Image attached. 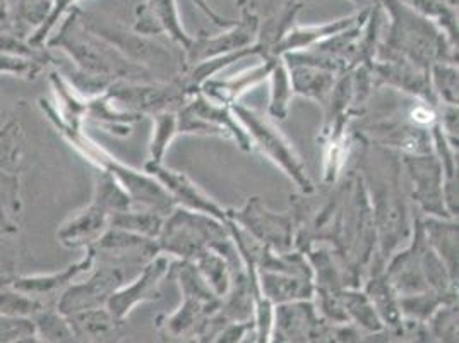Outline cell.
<instances>
[{"instance_id": "1", "label": "cell", "mask_w": 459, "mask_h": 343, "mask_svg": "<svg viewBox=\"0 0 459 343\" xmlns=\"http://www.w3.org/2000/svg\"><path fill=\"white\" fill-rule=\"evenodd\" d=\"M360 169L376 227V254L372 259L385 267L402 242H410L413 233L402 188V158L387 148L374 146V150L362 154Z\"/></svg>"}, {"instance_id": "2", "label": "cell", "mask_w": 459, "mask_h": 343, "mask_svg": "<svg viewBox=\"0 0 459 343\" xmlns=\"http://www.w3.org/2000/svg\"><path fill=\"white\" fill-rule=\"evenodd\" d=\"M81 9L71 11L62 21L57 35L47 41L48 47L62 48L86 76L105 81L153 83V73L133 60L124 57L112 43L91 33L81 21Z\"/></svg>"}, {"instance_id": "3", "label": "cell", "mask_w": 459, "mask_h": 343, "mask_svg": "<svg viewBox=\"0 0 459 343\" xmlns=\"http://www.w3.org/2000/svg\"><path fill=\"white\" fill-rule=\"evenodd\" d=\"M389 20L385 39L381 40L377 56H398L430 69L437 62L458 64V48L449 43L439 28L404 5L402 0H379Z\"/></svg>"}, {"instance_id": "4", "label": "cell", "mask_w": 459, "mask_h": 343, "mask_svg": "<svg viewBox=\"0 0 459 343\" xmlns=\"http://www.w3.org/2000/svg\"><path fill=\"white\" fill-rule=\"evenodd\" d=\"M230 239L229 225L194 211L177 207L165 216L156 239L161 254L178 261H194L216 242Z\"/></svg>"}, {"instance_id": "5", "label": "cell", "mask_w": 459, "mask_h": 343, "mask_svg": "<svg viewBox=\"0 0 459 343\" xmlns=\"http://www.w3.org/2000/svg\"><path fill=\"white\" fill-rule=\"evenodd\" d=\"M238 122L244 126L246 133L249 134L252 146L259 148L269 162H273L280 171L287 175L290 180L300 189L304 196H310L316 192V186L312 184L306 165L295 146L290 143L281 129H278L268 119L242 103H235L230 107Z\"/></svg>"}, {"instance_id": "6", "label": "cell", "mask_w": 459, "mask_h": 343, "mask_svg": "<svg viewBox=\"0 0 459 343\" xmlns=\"http://www.w3.org/2000/svg\"><path fill=\"white\" fill-rule=\"evenodd\" d=\"M178 134H203L233 139L240 150L250 152L254 146L249 134L233 115L230 107L211 101L203 93H194L177 112Z\"/></svg>"}, {"instance_id": "7", "label": "cell", "mask_w": 459, "mask_h": 343, "mask_svg": "<svg viewBox=\"0 0 459 343\" xmlns=\"http://www.w3.org/2000/svg\"><path fill=\"white\" fill-rule=\"evenodd\" d=\"M105 93L118 110L139 117L177 112L189 98L180 83V77L170 83L115 81Z\"/></svg>"}, {"instance_id": "8", "label": "cell", "mask_w": 459, "mask_h": 343, "mask_svg": "<svg viewBox=\"0 0 459 343\" xmlns=\"http://www.w3.org/2000/svg\"><path fill=\"white\" fill-rule=\"evenodd\" d=\"M229 220L263 248L274 252H290L295 248L293 215L268 210L259 198H249L240 210H229Z\"/></svg>"}, {"instance_id": "9", "label": "cell", "mask_w": 459, "mask_h": 343, "mask_svg": "<svg viewBox=\"0 0 459 343\" xmlns=\"http://www.w3.org/2000/svg\"><path fill=\"white\" fill-rule=\"evenodd\" d=\"M402 165L406 167L410 177L411 199L420 207L421 213L427 216L455 220L444 203V177L436 153L402 154Z\"/></svg>"}, {"instance_id": "10", "label": "cell", "mask_w": 459, "mask_h": 343, "mask_svg": "<svg viewBox=\"0 0 459 343\" xmlns=\"http://www.w3.org/2000/svg\"><path fill=\"white\" fill-rule=\"evenodd\" d=\"M259 22L255 13L242 11V20L233 22L223 33L218 35H206L199 33L192 37L191 47L184 52V67L182 71L189 69L192 66L210 60V58L227 56L237 50H244L255 43Z\"/></svg>"}, {"instance_id": "11", "label": "cell", "mask_w": 459, "mask_h": 343, "mask_svg": "<svg viewBox=\"0 0 459 343\" xmlns=\"http://www.w3.org/2000/svg\"><path fill=\"white\" fill-rule=\"evenodd\" d=\"M173 261V258L160 252L143 268L134 282L129 286L124 284L115 290L107 303V309L118 323H122L133 312L135 305L160 297V286L167 277H170Z\"/></svg>"}, {"instance_id": "12", "label": "cell", "mask_w": 459, "mask_h": 343, "mask_svg": "<svg viewBox=\"0 0 459 343\" xmlns=\"http://www.w3.org/2000/svg\"><path fill=\"white\" fill-rule=\"evenodd\" d=\"M124 284V273L118 268H100L86 282H73L67 288H64L56 307L64 316H73L82 311L107 307L112 294Z\"/></svg>"}, {"instance_id": "13", "label": "cell", "mask_w": 459, "mask_h": 343, "mask_svg": "<svg viewBox=\"0 0 459 343\" xmlns=\"http://www.w3.org/2000/svg\"><path fill=\"white\" fill-rule=\"evenodd\" d=\"M144 172L153 175L154 179L161 184V188L172 196L177 207L194 211V213L206 215V216H211V218L229 225V210L220 207L214 199H211L210 196L203 191L195 182H192L186 173L167 169V167H163V163L161 165L146 163Z\"/></svg>"}, {"instance_id": "14", "label": "cell", "mask_w": 459, "mask_h": 343, "mask_svg": "<svg viewBox=\"0 0 459 343\" xmlns=\"http://www.w3.org/2000/svg\"><path fill=\"white\" fill-rule=\"evenodd\" d=\"M133 31L141 37L165 35L177 43L184 52L191 47L189 35L180 20L177 0H144L135 9Z\"/></svg>"}, {"instance_id": "15", "label": "cell", "mask_w": 459, "mask_h": 343, "mask_svg": "<svg viewBox=\"0 0 459 343\" xmlns=\"http://www.w3.org/2000/svg\"><path fill=\"white\" fill-rule=\"evenodd\" d=\"M273 323L274 331L269 343H310L321 335V321L310 301L278 304Z\"/></svg>"}, {"instance_id": "16", "label": "cell", "mask_w": 459, "mask_h": 343, "mask_svg": "<svg viewBox=\"0 0 459 343\" xmlns=\"http://www.w3.org/2000/svg\"><path fill=\"white\" fill-rule=\"evenodd\" d=\"M370 7L360 9L350 16L340 18V20L329 21L325 24H314V26H297L295 24L274 48V57H283L287 54H295V52H306L312 47L323 43L325 40L333 39V37L343 33L351 26L362 22L367 18Z\"/></svg>"}, {"instance_id": "17", "label": "cell", "mask_w": 459, "mask_h": 343, "mask_svg": "<svg viewBox=\"0 0 459 343\" xmlns=\"http://www.w3.org/2000/svg\"><path fill=\"white\" fill-rule=\"evenodd\" d=\"M96 252L91 248H86V254L76 261L74 265H69L56 273H47V275H28V277H18L7 282L9 286L16 290H20L26 295H31L35 299H45L56 294H62L64 288L71 286L77 277L88 269L93 268L95 263Z\"/></svg>"}, {"instance_id": "18", "label": "cell", "mask_w": 459, "mask_h": 343, "mask_svg": "<svg viewBox=\"0 0 459 343\" xmlns=\"http://www.w3.org/2000/svg\"><path fill=\"white\" fill-rule=\"evenodd\" d=\"M274 60L276 57L264 58L255 67L242 71L235 76L225 77V79L212 77L201 86L199 93L210 98L211 101H214V103H220L223 107H231V105L238 103L240 96L246 95L249 90L268 79Z\"/></svg>"}, {"instance_id": "19", "label": "cell", "mask_w": 459, "mask_h": 343, "mask_svg": "<svg viewBox=\"0 0 459 343\" xmlns=\"http://www.w3.org/2000/svg\"><path fill=\"white\" fill-rule=\"evenodd\" d=\"M108 224L110 215L95 203H90L58 229L57 239L67 248H91L108 229Z\"/></svg>"}, {"instance_id": "20", "label": "cell", "mask_w": 459, "mask_h": 343, "mask_svg": "<svg viewBox=\"0 0 459 343\" xmlns=\"http://www.w3.org/2000/svg\"><path fill=\"white\" fill-rule=\"evenodd\" d=\"M421 227L429 246L434 249L451 280L458 286V222L427 216L421 218Z\"/></svg>"}, {"instance_id": "21", "label": "cell", "mask_w": 459, "mask_h": 343, "mask_svg": "<svg viewBox=\"0 0 459 343\" xmlns=\"http://www.w3.org/2000/svg\"><path fill=\"white\" fill-rule=\"evenodd\" d=\"M257 282L261 295L271 304L310 301L314 297V284L310 278L304 277L276 271H257Z\"/></svg>"}, {"instance_id": "22", "label": "cell", "mask_w": 459, "mask_h": 343, "mask_svg": "<svg viewBox=\"0 0 459 343\" xmlns=\"http://www.w3.org/2000/svg\"><path fill=\"white\" fill-rule=\"evenodd\" d=\"M365 295L368 297L370 304L374 305L383 324H389L391 328L402 326L403 316L398 304V294L385 275V267L377 261H372L368 267Z\"/></svg>"}, {"instance_id": "23", "label": "cell", "mask_w": 459, "mask_h": 343, "mask_svg": "<svg viewBox=\"0 0 459 343\" xmlns=\"http://www.w3.org/2000/svg\"><path fill=\"white\" fill-rule=\"evenodd\" d=\"M52 0H9L5 30L20 39H31L52 11Z\"/></svg>"}, {"instance_id": "24", "label": "cell", "mask_w": 459, "mask_h": 343, "mask_svg": "<svg viewBox=\"0 0 459 343\" xmlns=\"http://www.w3.org/2000/svg\"><path fill=\"white\" fill-rule=\"evenodd\" d=\"M287 66L293 95L306 96V98L319 101L323 107H325L338 76L329 71H325V69L312 67L306 64L287 62Z\"/></svg>"}, {"instance_id": "25", "label": "cell", "mask_w": 459, "mask_h": 343, "mask_svg": "<svg viewBox=\"0 0 459 343\" xmlns=\"http://www.w3.org/2000/svg\"><path fill=\"white\" fill-rule=\"evenodd\" d=\"M91 249L98 252H108L115 256H124V254H141L144 258L153 259L156 254H160L158 242L156 239L143 237L127 230L114 229L108 227L105 233L96 241Z\"/></svg>"}, {"instance_id": "26", "label": "cell", "mask_w": 459, "mask_h": 343, "mask_svg": "<svg viewBox=\"0 0 459 343\" xmlns=\"http://www.w3.org/2000/svg\"><path fill=\"white\" fill-rule=\"evenodd\" d=\"M65 318L69 320L77 339L82 343H88L90 340H95V339L112 333L115 326L118 324L107 307L82 311V312L65 316Z\"/></svg>"}, {"instance_id": "27", "label": "cell", "mask_w": 459, "mask_h": 343, "mask_svg": "<svg viewBox=\"0 0 459 343\" xmlns=\"http://www.w3.org/2000/svg\"><path fill=\"white\" fill-rule=\"evenodd\" d=\"M91 203H95L96 207H100L101 210L107 211L110 216L115 213H122V211L134 208L133 199L117 182L114 175L103 171L98 172V175H96L95 191H93Z\"/></svg>"}, {"instance_id": "28", "label": "cell", "mask_w": 459, "mask_h": 343, "mask_svg": "<svg viewBox=\"0 0 459 343\" xmlns=\"http://www.w3.org/2000/svg\"><path fill=\"white\" fill-rule=\"evenodd\" d=\"M24 154V133L18 120H9L0 128V171L18 177Z\"/></svg>"}, {"instance_id": "29", "label": "cell", "mask_w": 459, "mask_h": 343, "mask_svg": "<svg viewBox=\"0 0 459 343\" xmlns=\"http://www.w3.org/2000/svg\"><path fill=\"white\" fill-rule=\"evenodd\" d=\"M340 299L348 321H355L372 333L383 331V321L377 316L374 305L370 304L365 292H360L359 288H344Z\"/></svg>"}, {"instance_id": "30", "label": "cell", "mask_w": 459, "mask_h": 343, "mask_svg": "<svg viewBox=\"0 0 459 343\" xmlns=\"http://www.w3.org/2000/svg\"><path fill=\"white\" fill-rule=\"evenodd\" d=\"M163 222H165V216H161L160 213L144 210V208L135 210L134 207L129 211L112 215L108 227L127 230V232H133V233L143 235V237H150V239H158L161 227H163Z\"/></svg>"}, {"instance_id": "31", "label": "cell", "mask_w": 459, "mask_h": 343, "mask_svg": "<svg viewBox=\"0 0 459 343\" xmlns=\"http://www.w3.org/2000/svg\"><path fill=\"white\" fill-rule=\"evenodd\" d=\"M35 335L45 343H82L77 339L69 320L56 309L43 307L33 318Z\"/></svg>"}, {"instance_id": "32", "label": "cell", "mask_w": 459, "mask_h": 343, "mask_svg": "<svg viewBox=\"0 0 459 343\" xmlns=\"http://www.w3.org/2000/svg\"><path fill=\"white\" fill-rule=\"evenodd\" d=\"M268 79L271 81L269 115H271L273 119L285 120L288 115V107H290V100H291V96H293L291 81H290V71H288L285 58L276 57Z\"/></svg>"}, {"instance_id": "33", "label": "cell", "mask_w": 459, "mask_h": 343, "mask_svg": "<svg viewBox=\"0 0 459 343\" xmlns=\"http://www.w3.org/2000/svg\"><path fill=\"white\" fill-rule=\"evenodd\" d=\"M177 112H161V114L153 115V136L150 143L148 163H153V165L163 163L167 150L170 148L173 139L178 136Z\"/></svg>"}, {"instance_id": "34", "label": "cell", "mask_w": 459, "mask_h": 343, "mask_svg": "<svg viewBox=\"0 0 459 343\" xmlns=\"http://www.w3.org/2000/svg\"><path fill=\"white\" fill-rule=\"evenodd\" d=\"M45 303L9 286H0V316L33 320Z\"/></svg>"}, {"instance_id": "35", "label": "cell", "mask_w": 459, "mask_h": 343, "mask_svg": "<svg viewBox=\"0 0 459 343\" xmlns=\"http://www.w3.org/2000/svg\"><path fill=\"white\" fill-rule=\"evenodd\" d=\"M430 84L439 103L458 105V64L437 62L430 66Z\"/></svg>"}, {"instance_id": "36", "label": "cell", "mask_w": 459, "mask_h": 343, "mask_svg": "<svg viewBox=\"0 0 459 343\" xmlns=\"http://www.w3.org/2000/svg\"><path fill=\"white\" fill-rule=\"evenodd\" d=\"M430 335L437 343H458V304L440 305L429 320Z\"/></svg>"}, {"instance_id": "37", "label": "cell", "mask_w": 459, "mask_h": 343, "mask_svg": "<svg viewBox=\"0 0 459 343\" xmlns=\"http://www.w3.org/2000/svg\"><path fill=\"white\" fill-rule=\"evenodd\" d=\"M52 2L54 4H52V11H50L48 18L41 24L39 31L31 39L28 40V43L31 47H35V48H41L50 40V35L56 31L58 22H62V20L71 11H74L81 0H52Z\"/></svg>"}, {"instance_id": "38", "label": "cell", "mask_w": 459, "mask_h": 343, "mask_svg": "<svg viewBox=\"0 0 459 343\" xmlns=\"http://www.w3.org/2000/svg\"><path fill=\"white\" fill-rule=\"evenodd\" d=\"M28 335H35L33 320L0 316V343L14 342Z\"/></svg>"}, {"instance_id": "39", "label": "cell", "mask_w": 459, "mask_h": 343, "mask_svg": "<svg viewBox=\"0 0 459 343\" xmlns=\"http://www.w3.org/2000/svg\"><path fill=\"white\" fill-rule=\"evenodd\" d=\"M41 67H43V64L37 62V60L0 56V73L35 77L41 71Z\"/></svg>"}, {"instance_id": "40", "label": "cell", "mask_w": 459, "mask_h": 343, "mask_svg": "<svg viewBox=\"0 0 459 343\" xmlns=\"http://www.w3.org/2000/svg\"><path fill=\"white\" fill-rule=\"evenodd\" d=\"M0 230L4 232H14L16 227L11 224V218L5 215V207L0 203Z\"/></svg>"}, {"instance_id": "41", "label": "cell", "mask_w": 459, "mask_h": 343, "mask_svg": "<svg viewBox=\"0 0 459 343\" xmlns=\"http://www.w3.org/2000/svg\"><path fill=\"white\" fill-rule=\"evenodd\" d=\"M7 2L9 0H0V28L7 24Z\"/></svg>"}, {"instance_id": "42", "label": "cell", "mask_w": 459, "mask_h": 343, "mask_svg": "<svg viewBox=\"0 0 459 343\" xmlns=\"http://www.w3.org/2000/svg\"><path fill=\"white\" fill-rule=\"evenodd\" d=\"M240 2V5H242V11H246V13H254L255 11V5H257V2L259 0H238Z\"/></svg>"}, {"instance_id": "43", "label": "cell", "mask_w": 459, "mask_h": 343, "mask_svg": "<svg viewBox=\"0 0 459 343\" xmlns=\"http://www.w3.org/2000/svg\"><path fill=\"white\" fill-rule=\"evenodd\" d=\"M11 343H45L41 339H39L37 335H28V337H22V339H18V340H14V342Z\"/></svg>"}, {"instance_id": "44", "label": "cell", "mask_w": 459, "mask_h": 343, "mask_svg": "<svg viewBox=\"0 0 459 343\" xmlns=\"http://www.w3.org/2000/svg\"><path fill=\"white\" fill-rule=\"evenodd\" d=\"M429 335L430 333H420L417 339H413V340H410L408 343H437L434 342V339H429ZM432 337V335H430Z\"/></svg>"}, {"instance_id": "45", "label": "cell", "mask_w": 459, "mask_h": 343, "mask_svg": "<svg viewBox=\"0 0 459 343\" xmlns=\"http://www.w3.org/2000/svg\"><path fill=\"white\" fill-rule=\"evenodd\" d=\"M355 5H357V9L360 11V9H367V7H370V5H374L377 0H351Z\"/></svg>"}, {"instance_id": "46", "label": "cell", "mask_w": 459, "mask_h": 343, "mask_svg": "<svg viewBox=\"0 0 459 343\" xmlns=\"http://www.w3.org/2000/svg\"><path fill=\"white\" fill-rule=\"evenodd\" d=\"M442 2H446L453 9H458V0H442Z\"/></svg>"}, {"instance_id": "47", "label": "cell", "mask_w": 459, "mask_h": 343, "mask_svg": "<svg viewBox=\"0 0 459 343\" xmlns=\"http://www.w3.org/2000/svg\"><path fill=\"white\" fill-rule=\"evenodd\" d=\"M240 343H254V339H250L249 335H246V337L240 340Z\"/></svg>"}]
</instances>
